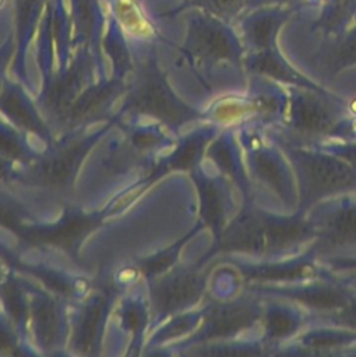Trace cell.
Here are the masks:
<instances>
[{
  "label": "cell",
  "mask_w": 356,
  "mask_h": 357,
  "mask_svg": "<svg viewBox=\"0 0 356 357\" xmlns=\"http://www.w3.org/2000/svg\"><path fill=\"white\" fill-rule=\"evenodd\" d=\"M184 49L191 57L214 63L240 56V43L229 21L204 8H194L188 18Z\"/></svg>",
  "instance_id": "obj_1"
},
{
  "label": "cell",
  "mask_w": 356,
  "mask_h": 357,
  "mask_svg": "<svg viewBox=\"0 0 356 357\" xmlns=\"http://www.w3.org/2000/svg\"><path fill=\"white\" fill-rule=\"evenodd\" d=\"M110 15L128 40L151 43L158 36L155 11L148 0H106Z\"/></svg>",
  "instance_id": "obj_2"
},
{
  "label": "cell",
  "mask_w": 356,
  "mask_h": 357,
  "mask_svg": "<svg viewBox=\"0 0 356 357\" xmlns=\"http://www.w3.org/2000/svg\"><path fill=\"white\" fill-rule=\"evenodd\" d=\"M242 17L240 25L246 40L255 49H264L275 45L278 32L290 18L293 7L265 6L257 7Z\"/></svg>",
  "instance_id": "obj_3"
},
{
  "label": "cell",
  "mask_w": 356,
  "mask_h": 357,
  "mask_svg": "<svg viewBox=\"0 0 356 357\" xmlns=\"http://www.w3.org/2000/svg\"><path fill=\"white\" fill-rule=\"evenodd\" d=\"M320 15L316 21L324 33L346 31L356 17V0H318Z\"/></svg>",
  "instance_id": "obj_4"
},
{
  "label": "cell",
  "mask_w": 356,
  "mask_h": 357,
  "mask_svg": "<svg viewBox=\"0 0 356 357\" xmlns=\"http://www.w3.org/2000/svg\"><path fill=\"white\" fill-rule=\"evenodd\" d=\"M325 236L332 244H356V209L338 212L327 223Z\"/></svg>",
  "instance_id": "obj_5"
},
{
  "label": "cell",
  "mask_w": 356,
  "mask_h": 357,
  "mask_svg": "<svg viewBox=\"0 0 356 357\" xmlns=\"http://www.w3.org/2000/svg\"><path fill=\"white\" fill-rule=\"evenodd\" d=\"M329 63L339 68L356 63V24L348 28L342 42L334 49Z\"/></svg>",
  "instance_id": "obj_6"
},
{
  "label": "cell",
  "mask_w": 356,
  "mask_h": 357,
  "mask_svg": "<svg viewBox=\"0 0 356 357\" xmlns=\"http://www.w3.org/2000/svg\"><path fill=\"white\" fill-rule=\"evenodd\" d=\"M74 152H63L61 155L49 160V163L43 169V176L50 183H61L70 173L74 160Z\"/></svg>",
  "instance_id": "obj_7"
},
{
  "label": "cell",
  "mask_w": 356,
  "mask_h": 357,
  "mask_svg": "<svg viewBox=\"0 0 356 357\" xmlns=\"http://www.w3.org/2000/svg\"><path fill=\"white\" fill-rule=\"evenodd\" d=\"M247 0H205L204 10L226 20L232 21L246 10Z\"/></svg>",
  "instance_id": "obj_8"
},
{
  "label": "cell",
  "mask_w": 356,
  "mask_h": 357,
  "mask_svg": "<svg viewBox=\"0 0 356 357\" xmlns=\"http://www.w3.org/2000/svg\"><path fill=\"white\" fill-rule=\"evenodd\" d=\"M293 326V321L290 317L285 315L281 311L272 312L269 314V319H268V328L271 335L274 336H283L285 333L290 332Z\"/></svg>",
  "instance_id": "obj_9"
},
{
  "label": "cell",
  "mask_w": 356,
  "mask_h": 357,
  "mask_svg": "<svg viewBox=\"0 0 356 357\" xmlns=\"http://www.w3.org/2000/svg\"><path fill=\"white\" fill-rule=\"evenodd\" d=\"M302 0H247L246 3V10H253L257 7H265V6H288L292 7L297 4Z\"/></svg>",
  "instance_id": "obj_10"
},
{
  "label": "cell",
  "mask_w": 356,
  "mask_h": 357,
  "mask_svg": "<svg viewBox=\"0 0 356 357\" xmlns=\"http://www.w3.org/2000/svg\"><path fill=\"white\" fill-rule=\"evenodd\" d=\"M341 321H343L348 325H355L356 326V304L345 308L343 312H339Z\"/></svg>",
  "instance_id": "obj_11"
},
{
  "label": "cell",
  "mask_w": 356,
  "mask_h": 357,
  "mask_svg": "<svg viewBox=\"0 0 356 357\" xmlns=\"http://www.w3.org/2000/svg\"><path fill=\"white\" fill-rule=\"evenodd\" d=\"M181 4L184 7H193V8H202L205 4V0H181Z\"/></svg>",
  "instance_id": "obj_12"
},
{
  "label": "cell",
  "mask_w": 356,
  "mask_h": 357,
  "mask_svg": "<svg viewBox=\"0 0 356 357\" xmlns=\"http://www.w3.org/2000/svg\"><path fill=\"white\" fill-rule=\"evenodd\" d=\"M10 219V215L7 213V211L6 209H3L1 206H0V220H4V222H7Z\"/></svg>",
  "instance_id": "obj_13"
}]
</instances>
